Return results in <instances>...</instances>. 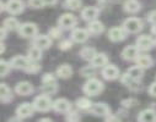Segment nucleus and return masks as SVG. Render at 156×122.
<instances>
[{
    "label": "nucleus",
    "instance_id": "44",
    "mask_svg": "<svg viewBox=\"0 0 156 122\" xmlns=\"http://www.w3.org/2000/svg\"><path fill=\"white\" fill-rule=\"evenodd\" d=\"M6 31H8V29H6L5 27H4V28H3V27H0V42H2V40H4V39L6 38Z\"/></svg>",
    "mask_w": 156,
    "mask_h": 122
},
{
    "label": "nucleus",
    "instance_id": "29",
    "mask_svg": "<svg viewBox=\"0 0 156 122\" xmlns=\"http://www.w3.org/2000/svg\"><path fill=\"white\" fill-rule=\"evenodd\" d=\"M11 99V91L5 83H0V100L6 103Z\"/></svg>",
    "mask_w": 156,
    "mask_h": 122
},
{
    "label": "nucleus",
    "instance_id": "4",
    "mask_svg": "<svg viewBox=\"0 0 156 122\" xmlns=\"http://www.w3.org/2000/svg\"><path fill=\"white\" fill-rule=\"evenodd\" d=\"M17 31L22 38H34L38 34V27L36 23H32V22H25L20 25Z\"/></svg>",
    "mask_w": 156,
    "mask_h": 122
},
{
    "label": "nucleus",
    "instance_id": "36",
    "mask_svg": "<svg viewBox=\"0 0 156 122\" xmlns=\"http://www.w3.org/2000/svg\"><path fill=\"white\" fill-rule=\"evenodd\" d=\"M48 35H49L52 39H58V38L62 35V28H60V27H53V28H51Z\"/></svg>",
    "mask_w": 156,
    "mask_h": 122
},
{
    "label": "nucleus",
    "instance_id": "15",
    "mask_svg": "<svg viewBox=\"0 0 156 122\" xmlns=\"http://www.w3.org/2000/svg\"><path fill=\"white\" fill-rule=\"evenodd\" d=\"M90 112L95 116H101V117H106L111 114V109L108 105H106L105 103H97L94 104L92 107L90 109Z\"/></svg>",
    "mask_w": 156,
    "mask_h": 122
},
{
    "label": "nucleus",
    "instance_id": "1",
    "mask_svg": "<svg viewBox=\"0 0 156 122\" xmlns=\"http://www.w3.org/2000/svg\"><path fill=\"white\" fill-rule=\"evenodd\" d=\"M103 89H105L103 83L101 82L100 79L94 78V77H91V78L87 81V82L84 84V87H83L84 93H85L86 95H89V97L98 95Z\"/></svg>",
    "mask_w": 156,
    "mask_h": 122
},
{
    "label": "nucleus",
    "instance_id": "49",
    "mask_svg": "<svg viewBox=\"0 0 156 122\" xmlns=\"http://www.w3.org/2000/svg\"><path fill=\"white\" fill-rule=\"evenodd\" d=\"M155 45H156V39H155Z\"/></svg>",
    "mask_w": 156,
    "mask_h": 122
},
{
    "label": "nucleus",
    "instance_id": "35",
    "mask_svg": "<svg viewBox=\"0 0 156 122\" xmlns=\"http://www.w3.org/2000/svg\"><path fill=\"white\" fill-rule=\"evenodd\" d=\"M26 72H28V73H37V72H40L41 71V66L38 65V64H36V61H31L30 64H28V66L26 67V70H25Z\"/></svg>",
    "mask_w": 156,
    "mask_h": 122
},
{
    "label": "nucleus",
    "instance_id": "39",
    "mask_svg": "<svg viewBox=\"0 0 156 122\" xmlns=\"http://www.w3.org/2000/svg\"><path fill=\"white\" fill-rule=\"evenodd\" d=\"M122 105L124 107H133V106H136L138 105V100L136 99H133V98H128V99L122 100Z\"/></svg>",
    "mask_w": 156,
    "mask_h": 122
},
{
    "label": "nucleus",
    "instance_id": "7",
    "mask_svg": "<svg viewBox=\"0 0 156 122\" xmlns=\"http://www.w3.org/2000/svg\"><path fill=\"white\" fill-rule=\"evenodd\" d=\"M127 34L128 33L123 27H113L108 31V39L111 42L119 43V42H123L127 38Z\"/></svg>",
    "mask_w": 156,
    "mask_h": 122
},
{
    "label": "nucleus",
    "instance_id": "3",
    "mask_svg": "<svg viewBox=\"0 0 156 122\" xmlns=\"http://www.w3.org/2000/svg\"><path fill=\"white\" fill-rule=\"evenodd\" d=\"M123 28L127 31V33H139L144 28V22L138 17H128L123 22Z\"/></svg>",
    "mask_w": 156,
    "mask_h": 122
},
{
    "label": "nucleus",
    "instance_id": "45",
    "mask_svg": "<svg viewBox=\"0 0 156 122\" xmlns=\"http://www.w3.org/2000/svg\"><path fill=\"white\" fill-rule=\"evenodd\" d=\"M44 6H53L58 3V0H43Z\"/></svg>",
    "mask_w": 156,
    "mask_h": 122
},
{
    "label": "nucleus",
    "instance_id": "34",
    "mask_svg": "<svg viewBox=\"0 0 156 122\" xmlns=\"http://www.w3.org/2000/svg\"><path fill=\"white\" fill-rule=\"evenodd\" d=\"M10 62H6L5 60H0V77H4L10 72Z\"/></svg>",
    "mask_w": 156,
    "mask_h": 122
},
{
    "label": "nucleus",
    "instance_id": "43",
    "mask_svg": "<svg viewBox=\"0 0 156 122\" xmlns=\"http://www.w3.org/2000/svg\"><path fill=\"white\" fill-rule=\"evenodd\" d=\"M147 21L151 25H156V10H154V11L147 14Z\"/></svg>",
    "mask_w": 156,
    "mask_h": 122
},
{
    "label": "nucleus",
    "instance_id": "6",
    "mask_svg": "<svg viewBox=\"0 0 156 122\" xmlns=\"http://www.w3.org/2000/svg\"><path fill=\"white\" fill-rule=\"evenodd\" d=\"M58 25L62 29H73L77 25V20L73 14H63L58 20Z\"/></svg>",
    "mask_w": 156,
    "mask_h": 122
},
{
    "label": "nucleus",
    "instance_id": "32",
    "mask_svg": "<svg viewBox=\"0 0 156 122\" xmlns=\"http://www.w3.org/2000/svg\"><path fill=\"white\" fill-rule=\"evenodd\" d=\"M92 105L94 104L87 98H79L76 100V106L79 109H81V110H90L92 107Z\"/></svg>",
    "mask_w": 156,
    "mask_h": 122
},
{
    "label": "nucleus",
    "instance_id": "47",
    "mask_svg": "<svg viewBox=\"0 0 156 122\" xmlns=\"http://www.w3.org/2000/svg\"><path fill=\"white\" fill-rule=\"evenodd\" d=\"M4 9H5V5L3 4V2H2V0H0V12H2Z\"/></svg>",
    "mask_w": 156,
    "mask_h": 122
},
{
    "label": "nucleus",
    "instance_id": "31",
    "mask_svg": "<svg viewBox=\"0 0 156 122\" xmlns=\"http://www.w3.org/2000/svg\"><path fill=\"white\" fill-rule=\"evenodd\" d=\"M4 27L8 31H16V29H19L20 23L15 17H8L6 20H4Z\"/></svg>",
    "mask_w": 156,
    "mask_h": 122
},
{
    "label": "nucleus",
    "instance_id": "5",
    "mask_svg": "<svg viewBox=\"0 0 156 122\" xmlns=\"http://www.w3.org/2000/svg\"><path fill=\"white\" fill-rule=\"evenodd\" d=\"M135 45L138 47V49L140 51H149L155 47V39H152L147 34H143L136 38Z\"/></svg>",
    "mask_w": 156,
    "mask_h": 122
},
{
    "label": "nucleus",
    "instance_id": "8",
    "mask_svg": "<svg viewBox=\"0 0 156 122\" xmlns=\"http://www.w3.org/2000/svg\"><path fill=\"white\" fill-rule=\"evenodd\" d=\"M121 76L119 68L114 66V65H106L105 67H102V77L107 81H114Z\"/></svg>",
    "mask_w": 156,
    "mask_h": 122
},
{
    "label": "nucleus",
    "instance_id": "42",
    "mask_svg": "<svg viewBox=\"0 0 156 122\" xmlns=\"http://www.w3.org/2000/svg\"><path fill=\"white\" fill-rule=\"evenodd\" d=\"M66 115H68V116H66V121H79V120H80V117L77 116L76 112H71V111H69Z\"/></svg>",
    "mask_w": 156,
    "mask_h": 122
},
{
    "label": "nucleus",
    "instance_id": "46",
    "mask_svg": "<svg viewBox=\"0 0 156 122\" xmlns=\"http://www.w3.org/2000/svg\"><path fill=\"white\" fill-rule=\"evenodd\" d=\"M4 51H5V45L2 42H0V54H3Z\"/></svg>",
    "mask_w": 156,
    "mask_h": 122
},
{
    "label": "nucleus",
    "instance_id": "41",
    "mask_svg": "<svg viewBox=\"0 0 156 122\" xmlns=\"http://www.w3.org/2000/svg\"><path fill=\"white\" fill-rule=\"evenodd\" d=\"M147 93H149V95H151L152 98H156V81H155V82H152V83L149 86Z\"/></svg>",
    "mask_w": 156,
    "mask_h": 122
},
{
    "label": "nucleus",
    "instance_id": "38",
    "mask_svg": "<svg viewBox=\"0 0 156 122\" xmlns=\"http://www.w3.org/2000/svg\"><path fill=\"white\" fill-rule=\"evenodd\" d=\"M28 5L32 9H42L44 6L43 0H28Z\"/></svg>",
    "mask_w": 156,
    "mask_h": 122
},
{
    "label": "nucleus",
    "instance_id": "21",
    "mask_svg": "<svg viewBox=\"0 0 156 122\" xmlns=\"http://www.w3.org/2000/svg\"><path fill=\"white\" fill-rule=\"evenodd\" d=\"M135 62H136V65H139L140 67H143V68H145V70L154 66V60H152V58H151L150 55H147V54H139L138 58L135 59Z\"/></svg>",
    "mask_w": 156,
    "mask_h": 122
},
{
    "label": "nucleus",
    "instance_id": "9",
    "mask_svg": "<svg viewBox=\"0 0 156 122\" xmlns=\"http://www.w3.org/2000/svg\"><path fill=\"white\" fill-rule=\"evenodd\" d=\"M53 110L59 114H68L71 110V103L65 98H59L53 101Z\"/></svg>",
    "mask_w": 156,
    "mask_h": 122
},
{
    "label": "nucleus",
    "instance_id": "24",
    "mask_svg": "<svg viewBox=\"0 0 156 122\" xmlns=\"http://www.w3.org/2000/svg\"><path fill=\"white\" fill-rule=\"evenodd\" d=\"M144 72H145V68L140 67L139 65H135V66H132L127 70V73L128 76L133 79V81H140L143 77H144Z\"/></svg>",
    "mask_w": 156,
    "mask_h": 122
},
{
    "label": "nucleus",
    "instance_id": "33",
    "mask_svg": "<svg viewBox=\"0 0 156 122\" xmlns=\"http://www.w3.org/2000/svg\"><path fill=\"white\" fill-rule=\"evenodd\" d=\"M95 68L96 67H94L92 65H87V66H85V67H83L80 70V74L83 77H94L95 76V72H96Z\"/></svg>",
    "mask_w": 156,
    "mask_h": 122
},
{
    "label": "nucleus",
    "instance_id": "12",
    "mask_svg": "<svg viewBox=\"0 0 156 122\" xmlns=\"http://www.w3.org/2000/svg\"><path fill=\"white\" fill-rule=\"evenodd\" d=\"M33 45L41 48L42 50H47L52 45V38L49 35H44V34H40V35L37 34L33 40Z\"/></svg>",
    "mask_w": 156,
    "mask_h": 122
},
{
    "label": "nucleus",
    "instance_id": "2",
    "mask_svg": "<svg viewBox=\"0 0 156 122\" xmlns=\"http://www.w3.org/2000/svg\"><path fill=\"white\" fill-rule=\"evenodd\" d=\"M33 107L37 111L46 112V111L53 109V101L51 100L49 95L42 94V95H38V97L34 98V100H33Z\"/></svg>",
    "mask_w": 156,
    "mask_h": 122
},
{
    "label": "nucleus",
    "instance_id": "28",
    "mask_svg": "<svg viewBox=\"0 0 156 122\" xmlns=\"http://www.w3.org/2000/svg\"><path fill=\"white\" fill-rule=\"evenodd\" d=\"M41 91L43 92V94L47 95H53L58 92V84L57 82H51V83H42Z\"/></svg>",
    "mask_w": 156,
    "mask_h": 122
},
{
    "label": "nucleus",
    "instance_id": "22",
    "mask_svg": "<svg viewBox=\"0 0 156 122\" xmlns=\"http://www.w3.org/2000/svg\"><path fill=\"white\" fill-rule=\"evenodd\" d=\"M87 31H89L90 34L98 35V34L103 33V31H105V25H103L101 21H97V20L90 21V22H89V26H87Z\"/></svg>",
    "mask_w": 156,
    "mask_h": 122
},
{
    "label": "nucleus",
    "instance_id": "40",
    "mask_svg": "<svg viewBox=\"0 0 156 122\" xmlns=\"http://www.w3.org/2000/svg\"><path fill=\"white\" fill-rule=\"evenodd\" d=\"M71 47H73V43L70 42V40H63V42H60L59 43V49L60 50H69V49H71Z\"/></svg>",
    "mask_w": 156,
    "mask_h": 122
},
{
    "label": "nucleus",
    "instance_id": "27",
    "mask_svg": "<svg viewBox=\"0 0 156 122\" xmlns=\"http://www.w3.org/2000/svg\"><path fill=\"white\" fill-rule=\"evenodd\" d=\"M96 54H97V51H96V49L92 48V47H85V48H83V49L80 50V56H81V59H84V60H86V61H91Z\"/></svg>",
    "mask_w": 156,
    "mask_h": 122
},
{
    "label": "nucleus",
    "instance_id": "11",
    "mask_svg": "<svg viewBox=\"0 0 156 122\" xmlns=\"http://www.w3.org/2000/svg\"><path fill=\"white\" fill-rule=\"evenodd\" d=\"M34 112V107H33V104H30V103H22L17 109H16V115L20 120H23V118H27L30 116H32Z\"/></svg>",
    "mask_w": 156,
    "mask_h": 122
},
{
    "label": "nucleus",
    "instance_id": "26",
    "mask_svg": "<svg viewBox=\"0 0 156 122\" xmlns=\"http://www.w3.org/2000/svg\"><path fill=\"white\" fill-rule=\"evenodd\" d=\"M27 58L31 61H38L42 59V49L36 45H32L27 51Z\"/></svg>",
    "mask_w": 156,
    "mask_h": 122
},
{
    "label": "nucleus",
    "instance_id": "20",
    "mask_svg": "<svg viewBox=\"0 0 156 122\" xmlns=\"http://www.w3.org/2000/svg\"><path fill=\"white\" fill-rule=\"evenodd\" d=\"M123 9L128 14H138L141 10V3L139 0H127L123 5Z\"/></svg>",
    "mask_w": 156,
    "mask_h": 122
},
{
    "label": "nucleus",
    "instance_id": "18",
    "mask_svg": "<svg viewBox=\"0 0 156 122\" xmlns=\"http://www.w3.org/2000/svg\"><path fill=\"white\" fill-rule=\"evenodd\" d=\"M98 14H100V10H98L96 6H86V8L81 11V17H83L84 21L90 22V21L96 20L97 16H98Z\"/></svg>",
    "mask_w": 156,
    "mask_h": 122
},
{
    "label": "nucleus",
    "instance_id": "37",
    "mask_svg": "<svg viewBox=\"0 0 156 122\" xmlns=\"http://www.w3.org/2000/svg\"><path fill=\"white\" fill-rule=\"evenodd\" d=\"M57 74L53 73H44L42 76V83H51V82H57Z\"/></svg>",
    "mask_w": 156,
    "mask_h": 122
},
{
    "label": "nucleus",
    "instance_id": "16",
    "mask_svg": "<svg viewBox=\"0 0 156 122\" xmlns=\"http://www.w3.org/2000/svg\"><path fill=\"white\" fill-rule=\"evenodd\" d=\"M89 31L84 28H75L71 33V39L75 43H85L89 39Z\"/></svg>",
    "mask_w": 156,
    "mask_h": 122
},
{
    "label": "nucleus",
    "instance_id": "23",
    "mask_svg": "<svg viewBox=\"0 0 156 122\" xmlns=\"http://www.w3.org/2000/svg\"><path fill=\"white\" fill-rule=\"evenodd\" d=\"M55 74H57V77H59L62 79H68L73 76V67L68 64H63L57 68Z\"/></svg>",
    "mask_w": 156,
    "mask_h": 122
},
{
    "label": "nucleus",
    "instance_id": "10",
    "mask_svg": "<svg viewBox=\"0 0 156 122\" xmlns=\"http://www.w3.org/2000/svg\"><path fill=\"white\" fill-rule=\"evenodd\" d=\"M5 10L11 15H19L25 10V4L21 0H9L5 5Z\"/></svg>",
    "mask_w": 156,
    "mask_h": 122
},
{
    "label": "nucleus",
    "instance_id": "48",
    "mask_svg": "<svg viewBox=\"0 0 156 122\" xmlns=\"http://www.w3.org/2000/svg\"><path fill=\"white\" fill-rule=\"evenodd\" d=\"M40 121H52V118H48V117H43V118H41Z\"/></svg>",
    "mask_w": 156,
    "mask_h": 122
},
{
    "label": "nucleus",
    "instance_id": "30",
    "mask_svg": "<svg viewBox=\"0 0 156 122\" xmlns=\"http://www.w3.org/2000/svg\"><path fill=\"white\" fill-rule=\"evenodd\" d=\"M63 6L65 9L75 11V10H79L83 6V2H81V0H64Z\"/></svg>",
    "mask_w": 156,
    "mask_h": 122
},
{
    "label": "nucleus",
    "instance_id": "14",
    "mask_svg": "<svg viewBox=\"0 0 156 122\" xmlns=\"http://www.w3.org/2000/svg\"><path fill=\"white\" fill-rule=\"evenodd\" d=\"M140 54V50L136 45H128L122 51V59L126 61H135L138 55Z\"/></svg>",
    "mask_w": 156,
    "mask_h": 122
},
{
    "label": "nucleus",
    "instance_id": "25",
    "mask_svg": "<svg viewBox=\"0 0 156 122\" xmlns=\"http://www.w3.org/2000/svg\"><path fill=\"white\" fill-rule=\"evenodd\" d=\"M90 62H91V65H92L94 67H96V68H97V67H105V66L108 64V58H107V55L103 54V53H97Z\"/></svg>",
    "mask_w": 156,
    "mask_h": 122
},
{
    "label": "nucleus",
    "instance_id": "17",
    "mask_svg": "<svg viewBox=\"0 0 156 122\" xmlns=\"http://www.w3.org/2000/svg\"><path fill=\"white\" fill-rule=\"evenodd\" d=\"M33 91H34L33 86H32L30 82H25V81H23V82L17 83L16 87H15V92H16V94L22 95V97L31 95V94L33 93Z\"/></svg>",
    "mask_w": 156,
    "mask_h": 122
},
{
    "label": "nucleus",
    "instance_id": "13",
    "mask_svg": "<svg viewBox=\"0 0 156 122\" xmlns=\"http://www.w3.org/2000/svg\"><path fill=\"white\" fill-rule=\"evenodd\" d=\"M30 62H31V60L27 56L16 55L10 60V66L16 70H26V67L28 66Z\"/></svg>",
    "mask_w": 156,
    "mask_h": 122
},
{
    "label": "nucleus",
    "instance_id": "19",
    "mask_svg": "<svg viewBox=\"0 0 156 122\" xmlns=\"http://www.w3.org/2000/svg\"><path fill=\"white\" fill-rule=\"evenodd\" d=\"M138 121L140 122H156V111L154 109H145L139 112Z\"/></svg>",
    "mask_w": 156,
    "mask_h": 122
}]
</instances>
